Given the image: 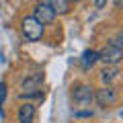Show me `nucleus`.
Wrapping results in <instances>:
<instances>
[{"label":"nucleus","instance_id":"1","mask_svg":"<svg viewBox=\"0 0 123 123\" xmlns=\"http://www.w3.org/2000/svg\"><path fill=\"white\" fill-rule=\"evenodd\" d=\"M21 29H23V35H25L27 41H39L43 37V31L45 27L37 21L35 17H25L21 23Z\"/></svg>","mask_w":123,"mask_h":123},{"label":"nucleus","instance_id":"2","mask_svg":"<svg viewBox=\"0 0 123 123\" xmlns=\"http://www.w3.org/2000/svg\"><path fill=\"white\" fill-rule=\"evenodd\" d=\"M92 97H94V88L90 84H76L72 88V98L78 107H88L92 103Z\"/></svg>","mask_w":123,"mask_h":123},{"label":"nucleus","instance_id":"3","mask_svg":"<svg viewBox=\"0 0 123 123\" xmlns=\"http://www.w3.org/2000/svg\"><path fill=\"white\" fill-rule=\"evenodd\" d=\"M94 101L98 103V107H103V109H107V107H113L115 103L119 101V94H117V90H115L111 84H107V86H103V88H98L97 92H94Z\"/></svg>","mask_w":123,"mask_h":123},{"label":"nucleus","instance_id":"4","mask_svg":"<svg viewBox=\"0 0 123 123\" xmlns=\"http://www.w3.org/2000/svg\"><path fill=\"white\" fill-rule=\"evenodd\" d=\"M121 57H123V49L115 47L113 43H107L105 47L98 51V60L105 62V64H109V66H117L119 62H121Z\"/></svg>","mask_w":123,"mask_h":123},{"label":"nucleus","instance_id":"5","mask_svg":"<svg viewBox=\"0 0 123 123\" xmlns=\"http://www.w3.org/2000/svg\"><path fill=\"white\" fill-rule=\"evenodd\" d=\"M33 17H35L43 27L45 25H51V23L55 21V12H53V8L49 4H43V2L35 4V8H33Z\"/></svg>","mask_w":123,"mask_h":123},{"label":"nucleus","instance_id":"6","mask_svg":"<svg viewBox=\"0 0 123 123\" xmlns=\"http://www.w3.org/2000/svg\"><path fill=\"white\" fill-rule=\"evenodd\" d=\"M17 119H18V123H33L35 121V107L31 105V103H23L18 107Z\"/></svg>","mask_w":123,"mask_h":123},{"label":"nucleus","instance_id":"7","mask_svg":"<svg viewBox=\"0 0 123 123\" xmlns=\"http://www.w3.org/2000/svg\"><path fill=\"white\" fill-rule=\"evenodd\" d=\"M41 84H43V76H41V74H33V76H29V78H25V80H23V84H21V88L25 90L23 94L39 90Z\"/></svg>","mask_w":123,"mask_h":123},{"label":"nucleus","instance_id":"8","mask_svg":"<svg viewBox=\"0 0 123 123\" xmlns=\"http://www.w3.org/2000/svg\"><path fill=\"white\" fill-rule=\"evenodd\" d=\"M97 62H98V51L86 49V51L82 53V57H80V68H82V70H90Z\"/></svg>","mask_w":123,"mask_h":123},{"label":"nucleus","instance_id":"9","mask_svg":"<svg viewBox=\"0 0 123 123\" xmlns=\"http://www.w3.org/2000/svg\"><path fill=\"white\" fill-rule=\"evenodd\" d=\"M117 78H119V68H117V66H109V64H107V66L103 68V72H101V80H103L105 84H113Z\"/></svg>","mask_w":123,"mask_h":123},{"label":"nucleus","instance_id":"10","mask_svg":"<svg viewBox=\"0 0 123 123\" xmlns=\"http://www.w3.org/2000/svg\"><path fill=\"white\" fill-rule=\"evenodd\" d=\"M47 4L53 8L55 14H68V12H70V4H72V2H70V0H49Z\"/></svg>","mask_w":123,"mask_h":123},{"label":"nucleus","instance_id":"11","mask_svg":"<svg viewBox=\"0 0 123 123\" xmlns=\"http://www.w3.org/2000/svg\"><path fill=\"white\" fill-rule=\"evenodd\" d=\"M6 98V84L4 82H0V109H2V103H4Z\"/></svg>","mask_w":123,"mask_h":123},{"label":"nucleus","instance_id":"12","mask_svg":"<svg viewBox=\"0 0 123 123\" xmlns=\"http://www.w3.org/2000/svg\"><path fill=\"white\" fill-rule=\"evenodd\" d=\"M113 45H115V47H121V49H123V33H119V35L113 39Z\"/></svg>","mask_w":123,"mask_h":123},{"label":"nucleus","instance_id":"13","mask_svg":"<svg viewBox=\"0 0 123 123\" xmlns=\"http://www.w3.org/2000/svg\"><path fill=\"white\" fill-rule=\"evenodd\" d=\"M107 2H109V0H94V8L97 10H103L107 6Z\"/></svg>","mask_w":123,"mask_h":123},{"label":"nucleus","instance_id":"14","mask_svg":"<svg viewBox=\"0 0 123 123\" xmlns=\"http://www.w3.org/2000/svg\"><path fill=\"white\" fill-rule=\"evenodd\" d=\"M76 117H90L92 115V111H78V113H74Z\"/></svg>","mask_w":123,"mask_h":123},{"label":"nucleus","instance_id":"15","mask_svg":"<svg viewBox=\"0 0 123 123\" xmlns=\"http://www.w3.org/2000/svg\"><path fill=\"white\" fill-rule=\"evenodd\" d=\"M115 8H121V0H115Z\"/></svg>","mask_w":123,"mask_h":123},{"label":"nucleus","instance_id":"16","mask_svg":"<svg viewBox=\"0 0 123 123\" xmlns=\"http://www.w3.org/2000/svg\"><path fill=\"white\" fill-rule=\"evenodd\" d=\"M70 2H78V0H70Z\"/></svg>","mask_w":123,"mask_h":123}]
</instances>
